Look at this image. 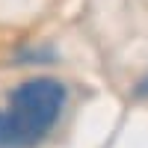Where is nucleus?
<instances>
[{
  "instance_id": "nucleus-1",
  "label": "nucleus",
  "mask_w": 148,
  "mask_h": 148,
  "mask_svg": "<svg viewBox=\"0 0 148 148\" xmlns=\"http://www.w3.org/2000/svg\"><path fill=\"white\" fill-rule=\"evenodd\" d=\"M65 86L51 77H36L9 92L0 107V148H36L62 116Z\"/></svg>"
}]
</instances>
